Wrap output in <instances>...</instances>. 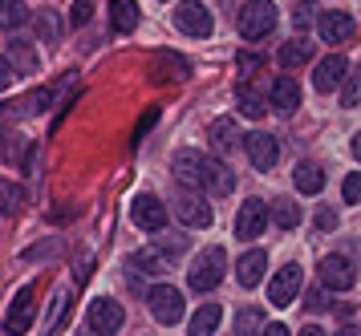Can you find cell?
Listing matches in <instances>:
<instances>
[{"instance_id":"obj_1","label":"cell","mask_w":361,"mask_h":336,"mask_svg":"<svg viewBox=\"0 0 361 336\" xmlns=\"http://www.w3.org/2000/svg\"><path fill=\"white\" fill-rule=\"evenodd\" d=\"M175 178L191 191H212V194H228L235 187V175L219 158H207L199 150H179L175 154Z\"/></svg>"},{"instance_id":"obj_2","label":"cell","mask_w":361,"mask_h":336,"mask_svg":"<svg viewBox=\"0 0 361 336\" xmlns=\"http://www.w3.org/2000/svg\"><path fill=\"white\" fill-rule=\"evenodd\" d=\"M224 272H228V251H224V247H207V251H199V259L191 263L187 284L195 292H212V288L224 284Z\"/></svg>"},{"instance_id":"obj_3","label":"cell","mask_w":361,"mask_h":336,"mask_svg":"<svg viewBox=\"0 0 361 336\" xmlns=\"http://www.w3.org/2000/svg\"><path fill=\"white\" fill-rule=\"evenodd\" d=\"M272 29H276V4L272 0H247L240 8V32L247 41H264Z\"/></svg>"},{"instance_id":"obj_4","label":"cell","mask_w":361,"mask_h":336,"mask_svg":"<svg viewBox=\"0 0 361 336\" xmlns=\"http://www.w3.org/2000/svg\"><path fill=\"white\" fill-rule=\"evenodd\" d=\"M37 316V288L33 284H25V288L13 296V304H8V316H4V332L8 336H25L29 332V324Z\"/></svg>"},{"instance_id":"obj_5","label":"cell","mask_w":361,"mask_h":336,"mask_svg":"<svg viewBox=\"0 0 361 336\" xmlns=\"http://www.w3.org/2000/svg\"><path fill=\"white\" fill-rule=\"evenodd\" d=\"M150 312H154V321L159 324H179L183 321V292L171 288V284H154L147 296Z\"/></svg>"},{"instance_id":"obj_6","label":"cell","mask_w":361,"mask_h":336,"mask_svg":"<svg viewBox=\"0 0 361 336\" xmlns=\"http://www.w3.org/2000/svg\"><path fill=\"white\" fill-rule=\"evenodd\" d=\"M175 25H179V32H187V37H212V29H215L207 4H199V0H183L179 8H175Z\"/></svg>"},{"instance_id":"obj_7","label":"cell","mask_w":361,"mask_h":336,"mask_svg":"<svg viewBox=\"0 0 361 336\" xmlns=\"http://www.w3.org/2000/svg\"><path fill=\"white\" fill-rule=\"evenodd\" d=\"M130 219H134V227H142V231H163L166 227V203L159 194H134Z\"/></svg>"},{"instance_id":"obj_8","label":"cell","mask_w":361,"mask_h":336,"mask_svg":"<svg viewBox=\"0 0 361 336\" xmlns=\"http://www.w3.org/2000/svg\"><path fill=\"white\" fill-rule=\"evenodd\" d=\"M305 284V275H300V263H284L276 275H272V284H268V300L276 308H288L296 300V292Z\"/></svg>"},{"instance_id":"obj_9","label":"cell","mask_w":361,"mask_h":336,"mask_svg":"<svg viewBox=\"0 0 361 336\" xmlns=\"http://www.w3.org/2000/svg\"><path fill=\"white\" fill-rule=\"evenodd\" d=\"M244 150H247V162H252L256 170H272V166L280 162V142L272 138V134H264V130L247 134V138H244Z\"/></svg>"},{"instance_id":"obj_10","label":"cell","mask_w":361,"mask_h":336,"mask_svg":"<svg viewBox=\"0 0 361 336\" xmlns=\"http://www.w3.org/2000/svg\"><path fill=\"white\" fill-rule=\"evenodd\" d=\"M321 284L329 292H349L357 284V272H353V259L345 256H325L321 259Z\"/></svg>"},{"instance_id":"obj_11","label":"cell","mask_w":361,"mask_h":336,"mask_svg":"<svg viewBox=\"0 0 361 336\" xmlns=\"http://www.w3.org/2000/svg\"><path fill=\"white\" fill-rule=\"evenodd\" d=\"M264 227H268V207L260 199H247L235 215V239H260Z\"/></svg>"},{"instance_id":"obj_12","label":"cell","mask_w":361,"mask_h":336,"mask_svg":"<svg viewBox=\"0 0 361 336\" xmlns=\"http://www.w3.org/2000/svg\"><path fill=\"white\" fill-rule=\"evenodd\" d=\"M122 321H126V316H122V304H118V300H106V296H102V300L90 304V328L98 336H114L118 328H122Z\"/></svg>"},{"instance_id":"obj_13","label":"cell","mask_w":361,"mask_h":336,"mask_svg":"<svg viewBox=\"0 0 361 336\" xmlns=\"http://www.w3.org/2000/svg\"><path fill=\"white\" fill-rule=\"evenodd\" d=\"M345 73H349V61H345L341 53H329L325 61L317 65V73H312V85L321 89V94H333L337 85L345 81Z\"/></svg>"},{"instance_id":"obj_14","label":"cell","mask_w":361,"mask_h":336,"mask_svg":"<svg viewBox=\"0 0 361 336\" xmlns=\"http://www.w3.org/2000/svg\"><path fill=\"white\" fill-rule=\"evenodd\" d=\"M175 215H179L183 227H212V207H207L203 194H179Z\"/></svg>"},{"instance_id":"obj_15","label":"cell","mask_w":361,"mask_h":336,"mask_svg":"<svg viewBox=\"0 0 361 336\" xmlns=\"http://www.w3.org/2000/svg\"><path fill=\"white\" fill-rule=\"evenodd\" d=\"M264 272H268V251H260V247L244 251L240 263H235V280H240L244 288H256V284L264 280Z\"/></svg>"},{"instance_id":"obj_16","label":"cell","mask_w":361,"mask_h":336,"mask_svg":"<svg viewBox=\"0 0 361 336\" xmlns=\"http://www.w3.org/2000/svg\"><path fill=\"white\" fill-rule=\"evenodd\" d=\"M207 142H212L215 154H231V150L240 146V126H235V118H215L212 126H207Z\"/></svg>"},{"instance_id":"obj_17","label":"cell","mask_w":361,"mask_h":336,"mask_svg":"<svg viewBox=\"0 0 361 336\" xmlns=\"http://www.w3.org/2000/svg\"><path fill=\"white\" fill-rule=\"evenodd\" d=\"M317 32L325 37L329 45L349 41V37H353V16H349V13H321V16H317Z\"/></svg>"},{"instance_id":"obj_18","label":"cell","mask_w":361,"mask_h":336,"mask_svg":"<svg viewBox=\"0 0 361 336\" xmlns=\"http://www.w3.org/2000/svg\"><path fill=\"white\" fill-rule=\"evenodd\" d=\"M272 110L276 113H296L300 110V81L296 77H276L272 81Z\"/></svg>"},{"instance_id":"obj_19","label":"cell","mask_w":361,"mask_h":336,"mask_svg":"<svg viewBox=\"0 0 361 336\" xmlns=\"http://www.w3.org/2000/svg\"><path fill=\"white\" fill-rule=\"evenodd\" d=\"M293 182H296L300 194H321L325 191V170H321V162H296Z\"/></svg>"},{"instance_id":"obj_20","label":"cell","mask_w":361,"mask_h":336,"mask_svg":"<svg viewBox=\"0 0 361 336\" xmlns=\"http://www.w3.org/2000/svg\"><path fill=\"white\" fill-rule=\"evenodd\" d=\"M183 81V77H191V65L183 61L179 53H159L154 57V81Z\"/></svg>"},{"instance_id":"obj_21","label":"cell","mask_w":361,"mask_h":336,"mask_svg":"<svg viewBox=\"0 0 361 336\" xmlns=\"http://www.w3.org/2000/svg\"><path fill=\"white\" fill-rule=\"evenodd\" d=\"M110 25H114V32H134L138 29V4L134 0H110Z\"/></svg>"},{"instance_id":"obj_22","label":"cell","mask_w":361,"mask_h":336,"mask_svg":"<svg viewBox=\"0 0 361 336\" xmlns=\"http://www.w3.org/2000/svg\"><path fill=\"white\" fill-rule=\"evenodd\" d=\"M219 321H224V308L219 304H199V312L191 316V336H215Z\"/></svg>"},{"instance_id":"obj_23","label":"cell","mask_w":361,"mask_h":336,"mask_svg":"<svg viewBox=\"0 0 361 336\" xmlns=\"http://www.w3.org/2000/svg\"><path fill=\"white\" fill-rule=\"evenodd\" d=\"M4 61L13 65V73H17V69H20V73H33V69H37V49H33V41H13Z\"/></svg>"},{"instance_id":"obj_24","label":"cell","mask_w":361,"mask_h":336,"mask_svg":"<svg viewBox=\"0 0 361 336\" xmlns=\"http://www.w3.org/2000/svg\"><path fill=\"white\" fill-rule=\"evenodd\" d=\"M134 268L147 275H163L166 268H171V259L159 251V247H142V251H134Z\"/></svg>"},{"instance_id":"obj_25","label":"cell","mask_w":361,"mask_h":336,"mask_svg":"<svg viewBox=\"0 0 361 336\" xmlns=\"http://www.w3.org/2000/svg\"><path fill=\"white\" fill-rule=\"evenodd\" d=\"M309 57H312V45L309 41H300V37H293L288 45L280 49V65H284V69H300Z\"/></svg>"},{"instance_id":"obj_26","label":"cell","mask_w":361,"mask_h":336,"mask_svg":"<svg viewBox=\"0 0 361 336\" xmlns=\"http://www.w3.org/2000/svg\"><path fill=\"white\" fill-rule=\"evenodd\" d=\"M268 219H272L276 227H284V231H293V227L300 223V207L288 203V199H276V203L268 207Z\"/></svg>"},{"instance_id":"obj_27","label":"cell","mask_w":361,"mask_h":336,"mask_svg":"<svg viewBox=\"0 0 361 336\" xmlns=\"http://www.w3.org/2000/svg\"><path fill=\"white\" fill-rule=\"evenodd\" d=\"M260 328H264V312L256 304L235 312V336H260Z\"/></svg>"},{"instance_id":"obj_28","label":"cell","mask_w":361,"mask_h":336,"mask_svg":"<svg viewBox=\"0 0 361 336\" xmlns=\"http://www.w3.org/2000/svg\"><path fill=\"white\" fill-rule=\"evenodd\" d=\"M29 20V8L20 0H0V29H20Z\"/></svg>"},{"instance_id":"obj_29","label":"cell","mask_w":361,"mask_h":336,"mask_svg":"<svg viewBox=\"0 0 361 336\" xmlns=\"http://www.w3.org/2000/svg\"><path fill=\"white\" fill-rule=\"evenodd\" d=\"M20 207H25V191L17 182H0V215H13Z\"/></svg>"},{"instance_id":"obj_30","label":"cell","mask_w":361,"mask_h":336,"mask_svg":"<svg viewBox=\"0 0 361 336\" xmlns=\"http://www.w3.org/2000/svg\"><path fill=\"white\" fill-rule=\"evenodd\" d=\"M235 101H240V113H247V118H264V97L256 94V89H247V85H240V94H235Z\"/></svg>"},{"instance_id":"obj_31","label":"cell","mask_w":361,"mask_h":336,"mask_svg":"<svg viewBox=\"0 0 361 336\" xmlns=\"http://www.w3.org/2000/svg\"><path fill=\"white\" fill-rule=\"evenodd\" d=\"M345 89H341V101H345V110H353L361 101V73H345V81H341Z\"/></svg>"},{"instance_id":"obj_32","label":"cell","mask_w":361,"mask_h":336,"mask_svg":"<svg viewBox=\"0 0 361 336\" xmlns=\"http://www.w3.org/2000/svg\"><path fill=\"white\" fill-rule=\"evenodd\" d=\"M90 16H94V0H73V8H69V25L82 29V25H90Z\"/></svg>"},{"instance_id":"obj_33","label":"cell","mask_w":361,"mask_h":336,"mask_svg":"<svg viewBox=\"0 0 361 336\" xmlns=\"http://www.w3.org/2000/svg\"><path fill=\"white\" fill-rule=\"evenodd\" d=\"M312 13H317V4H312V0H296V13H293L296 29H305V25H312Z\"/></svg>"},{"instance_id":"obj_34","label":"cell","mask_w":361,"mask_h":336,"mask_svg":"<svg viewBox=\"0 0 361 336\" xmlns=\"http://www.w3.org/2000/svg\"><path fill=\"white\" fill-rule=\"evenodd\" d=\"M154 122H159V110H147V113H142V122L134 126V146H138L142 138H147V130L154 126Z\"/></svg>"},{"instance_id":"obj_35","label":"cell","mask_w":361,"mask_h":336,"mask_svg":"<svg viewBox=\"0 0 361 336\" xmlns=\"http://www.w3.org/2000/svg\"><path fill=\"white\" fill-rule=\"evenodd\" d=\"M345 203H349V207H353V203H357V199H361V175H349V178H345Z\"/></svg>"},{"instance_id":"obj_36","label":"cell","mask_w":361,"mask_h":336,"mask_svg":"<svg viewBox=\"0 0 361 336\" xmlns=\"http://www.w3.org/2000/svg\"><path fill=\"white\" fill-rule=\"evenodd\" d=\"M317 227H321V231H333V227H337V211H321V215H317Z\"/></svg>"},{"instance_id":"obj_37","label":"cell","mask_w":361,"mask_h":336,"mask_svg":"<svg viewBox=\"0 0 361 336\" xmlns=\"http://www.w3.org/2000/svg\"><path fill=\"white\" fill-rule=\"evenodd\" d=\"M8 81H13V65L4 61V53H0V89H8Z\"/></svg>"},{"instance_id":"obj_38","label":"cell","mask_w":361,"mask_h":336,"mask_svg":"<svg viewBox=\"0 0 361 336\" xmlns=\"http://www.w3.org/2000/svg\"><path fill=\"white\" fill-rule=\"evenodd\" d=\"M260 336H293V332H288L284 324H264V328H260Z\"/></svg>"},{"instance_id":"obj_39","label":"cell","mask_w":361,"mask_h":336,"mask_svg":"<svg viewBox=\"0 0 361 336\" xmlns=\"http://www.w3.org/2000/svg\"><path fill=\"white\" fill-rule=\"evenodd\" d=\"M309 308H312V312H325V296H321V292H312V296H309Z\"/></svg>"},{"instance_id":"obj_40","label":"cell","mask_w":361,"mask_h":336,"mask_svg":"<svg viewBox=\"0 0 361 336\" xmlns=\"http://www.w3.org/2000/svg\"><path fill=\"white\" fill-rule=\"evenodd\" d=\"M240 69H244V73H256V69H260V61H256V57H244V61H240Z\"/></svg>"},{"instance_id":"obj_41","label":"cell","mask_w":361,"mask_h":336,"mask_svg":"<svg viewBox=\"0 0 361 336\" xmlns=\"http://www.w3.org/2000/svg\"><path fill=\"white\" fill-rule=\"evenodd\" d=\"M296 336H325V332H321L317 324H309V328H300V332H296Z\"/></svg>"},{"instance_id":"obj_42","label":"cell","mask_w":361,"mask_h":336,"mask_svg":"<svg viewBox=\"0 0 361 336\" xmlns=\"http://www.w3.org/2000/svg\"><path fill=\"white\" fill-rule=\"evenodd\" d=\"M337 336H361V332H357V328H353V324H345V328H341V332H337Z\"/></svg>"}]
</instances>
